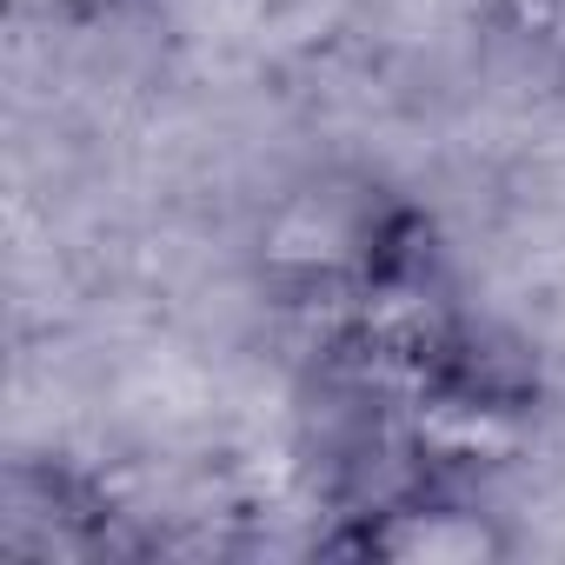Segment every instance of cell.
Instances as JSON below:
<instances>
[{"instance_id": "cell-1", "label": "cell", "mask_w": 565, "mask_h": 565, "mask_svg": "<svg viewBox=\"0 0 565 565\" xmlns=\"http://www.w3.org/2000/svg\"><path fill=\"white\" fill-rule=\"evenodd\" d=\"M259 287L287 307H353L380 279L426 266L419 213L373 173H307L259 213L253 233Z\"/></svg>"}, {"instance_id": "cell-2", "label": "cell", "mask_w": 565, "mask_h": 565, "mask_svg": "<svg viewBox=\"0 0 565 565\" xmlns=\"http://www.w3.org/2000/svg\"><path fill=\"white\" fill-rule=\"evenodd\" d=\"M327 552L360 558V565H505L519 552V539L479 499L419 486V492L380 499L366 512H347V525L327 539Z\"/></svg>"}]
</instances>
